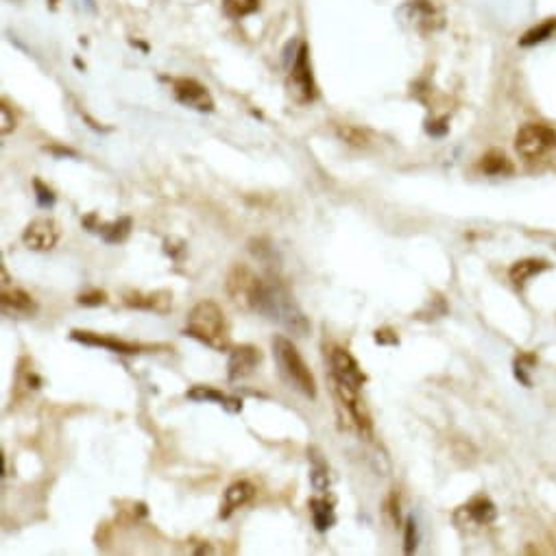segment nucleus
<instances>
[{"instance_id": "obj_24", "label": "nucleus", "mask_w": 556, "mask_h": 556, "mask_svg": "<svg viewBox=\"0 0 556 556\" xmlns=\"http://www.w3.org/2000/svg\"><path fill=\"white\" fill-rule=\"evenodd\" d=\"M260 5V0H225V9L229 16L243 18L249 16L251 11H256Z\"/></svg>"}, {"instance_id": "obj_22", "label": "nucleus", "mask_w": 556, "mask_h": 556, "mask_svg": "<svg viewBox=\"0 0 556 556\" xmlns=\"http://www.w3.org/2000/svg\"><path fill=\"white\" fill-rule=\"evenodd\" d=\"M554 31H556V18H550L546 22L537 24L535 29H530L519 44H522V46H533V44H539V42H546L548 38H552Z\"/></svg>"}, {"instance_id": "obj_6", "label": "nucleus", "mask_w": 556, "mask_h": 556, "mask_svg": "<svg viewBox=\"0 0 556 556\" xmlns=\"http://www.w3.org/2000/svg\"><path fill=\"white\" fill-rule=\"evenodd\" d=\"M288 92L297 103H308L314 99V81H312V70L308 62V48L299 46V51L295 55L293 68H290L288 75Z\"/></svg>"}, {"instance_id": "obj_15", "label": "nucleus", "mask_w": 556, "mask_h": 556, "mask_svg": "<svg viewBox=\"0 0 556 556\" xmlns=\"http://www.w3.org/2000/svg\"><path fill=\"white\" fill-rule=\"evenodd\" d=\"M253 498H256V487H253L251 482L247 480L234 482V485L225 491V504H223L221 517L227 519L236 509H240V506L249 504Z\"/></svg>"}, {"instance_id": "obj_8", "label": "nucleus", "mask_w": 556, "mask_h": 556, "mask_svg": "<svg viewBox=\"0 0 556 556\" xmlns=\"http://www.w3.org/2000/svg\"><path fill=\"white\" fill-rule=\"evenodd\" d=\"M173 92L177 101L186 107H192L197 112H212L214 101L208 92V88L201 86L195 79H177L173 81Z\"/></svg>"}, {"instance_id": "obj_29", "label": "nucleus", "mask_w": 556, "mask_h": 556, "mask_svg": "<svg viewBox=\"0 0 556 556\" xmlns=\"http://www.w3.org/2000/svg\"><path fill=\"white\" fill-rule=\"evenodd\" d=\"M376 343H380V345H397V343H400V338H397V334H393L391 330H378L376 332Z\"/></svg>"}, {"instance_id": "obj_3", "label": "nucleus", "mask_w": 556, "mask_h": 556, "mask_svg": "<svg viewBox=\"0 0 556 556\" xmlns=\"http://www.w3.org/2000/svg\"><path fill=\"white\" fill-rule=\"evenodd\" d=\"M273 356L284 380L301 395H306L308 400H314V397H317V380H314L310 367L306 365V360L301 358L299 349L293 345V341H288L286 336H275Z\"/></svg>"}, {"instance_id": "obj_2", "label": "nucleus", "mask_w": 556, "mask_h": 556, "mask_svg": "<svg viewBox=\"0 0 556 556\" xmlns=\"http://www.w3.org/2000/svg\"><path fill=\"white\" fill-rule=\"evenodd\" d=\"M186 336L197 338L203 345L212 349H223L229 347V328L223 308L212 299H203L190 310L188 323H186Z\"/></svg>"}, {"instance_id": "obj_4", "label": "nucleus", "mask_w": 556, "mask_h": 556, "mask_svg": "<svg viewBox=\"0 0 556 556\" xmlns=\"http://www.w3.org/2000/svg\"><path fill=\"white\" fill-rule=\"evenodd\" d=\"M264 286H267V282L258 277V273L247 267V264H234L225 280V290L229 299H232L238 308L249 312L258 310Z\"/></svg>"}, {"instance_id": "obj_23", "label": "nucleus", "mask_w": 556, "mask_h": 556, "mask_svg": "<svg viewBox=\"0 0 556 556\" xmlns=\"http://www.w3.org/2000/svg\"><path fill=\"white\" fill-rule=\"evenodd\" d=\"M336 131H338V136H341V140H345L347 144H352V147H367V144H369L367 131H362L360 127L338 125Z\"/></svg>"}, {"instance_id": "obj_28", "label": "nucleus", "mask_w": 556, "mask_h": 556, "mask_svg": "<svg viewBox=\"0 0 556 556\" xmlns=\"http://www.w3.org/2000/svg\"><path fill=\"white\" fill-rule=\"evenodd\" d=\"M0 125H3V127H0V134H3V136L11 134V131L16 129V118L11 116L7 105H3V110H0Z\"/></svg>"}, {"instance_id": "obj_16", "label": "nucleus", "mask_w": 556, "mask_h": 556, "mask_svg": "<svg viewBox=\"0 0 556 556\" xmlns=\"http://www.w3.org/2000/svg\"><path fill=\"white\" fill-rule=\"evenodd\" d=\"M461 515L465 517L467 524L485 526V524H489L495 519V506L489 498H474L463 506Z\"/></svg>"}, {"instance_id": "obj_19", "label": "nucleus", "mask_w": 556, "mask_h": 556, "mask_svg": "<svg viewBox=\"0 0 556 556\" xmlns=\"http://www.w3.org/2000/svg\"><path fill=\"white\" fill-rule=\"evenodd\" d=\"M308 456H310V461H312V474H310L312 487L317 489V491H321V493H323V491H328V487H330L328 463L323 461L317 447H310V450H308Z\"/></svg>"}, {"instance_id": "obj_5", "label": "nucleus", "mask_w": 556, "mask_h": 556, "mask_svg": "<svg viewBox=\"0 0 556 556\" xmlns=\"http://www.w3.org/2000/svg\"><path fill=\"white\" fill-rule=\"evenodd\" d=\"M515 149L526 162H541L556 155V131L543 123H528L517 131Z\"/></svg>"}, {"instance_id": "obj_20", "label": "nucleus", "mask_w": 556, "mask_h": 556, "mask_svg": "<svg viewBox=\"0 0 556 556\" xmlns=\"http://www.w3.org/2000/svg\"><path fill=\"white\" fill-rule=\"evenodd\" d=\"M480 168L487 175H511L513 173V164L502 151H489L485 157H482Z\"/></svg>"}, {"instance_id": "obj_13", "label": "nucleus", "mask_w": 556, "mask_h": 556, "mask_svg": "<svg viewBox=\"0 0 556 556\" xmlns=\"http://www.w3.org/2000/svg\"><path fill=\"white\" fill-rule=\"evenodd\" d=\"M0 304H3V310L7 314H22V317H33L38 312V304L35 299L22 288H11V290H3L0 295Z\"/></svg>"}, {"instance_id": "obj_9", "label": "nucleus", "mask_w": 556, "mask_h": 556, "mask_svg": "<svg viewBox=\"0 0 556 556\" xmlns=\"http://www.w3.org/2000/svg\"><path fill=\"white\" fill-rule=\"evenodd\" d=\"M59 240V227L53 219H35L22 232V243L33 251H51Z\"/></svg>"}, {"instance_id": "obj_10", "label": "nucleus", "mask_w": 556, "mask_h": 556, "mask_svg": "<svg viewBox=\"0 0 556 556\" xmlns=\"http://www.w3.org/2000/svg\"><path fill=\"white\" fill-rule=\"evenodd\" d=\"M262 354L258 347L253 345H236L232 347V352H229V362H227V373H229V380H243L247 376H251L253 369L260 365Z\"/></svg>"}, {"instance_id": "obj_11", "label": "nucleus", "mask_w": 556, "mask_h": 556, "mask_svg": "<svg viewBox=\"0 0 556 556\" xmlns=\"http://www.w3.org/2000/svg\"><path fill=\"white\" fill-rule=\"evenodd\" d=\"M125 306L136 310H147L155 314H166L173 308V293L168 290H153V293H140V290H129L125 293Z\"/></svg>"}, {"instance_id": "obj_25", "label": "nucleus", "mask_w": 556, "mask_h": 556, "mask_svg": "<svg viewBox=\"0 0 556 556\" xmlns=\"http://www.w3.org/2000/svg\"><path fill=\"white\" fill-rule=\"evenodd\" d=\"M77 301H79L81 306H88V308L105 306V304H107V293H105V290H99V288L86 290V293H81V295H79Z\"/></svg>"}, {"instance_id": "obj_18", "label": "nucleus", "mask_w": 556, "mask_h": 556, "mask_svg": "<svg viewBox=\"0 0 556 556\" xmlns=\"http://www.w3.org/2000/svg\"><path fill=\"white\" fill-rule=\"evenodd\" d=\"M310 515H312V524L319 530V533H325V530H330L336 524V515H334L332 504L323 498L310 500Z\"/></svg>"}, {"instance_id": "obj_27", "label": "nucleus", "mask_w": 556, "mask_h": 556, "mask_svg": "<svg viewBox=\"0 0 556 556\" xmlns=\"http://www.w3.org/2000/svg\"><path fill=\"white\" fill-rule=\"evenodd\" d=\"M406 535H404V552L406 554H413L417 548V524L413 517L406 519Z\"/></svg>"}, {"instance_id": "obj_14", "label": "nucleus", "mask_w": 556, "mask_h": 556, "mask_svg": "<svg viewBox=\"0 0 556 556\" xmlns=\"http://www.w3.org/2000/svg\"><path fill=\"white\" fill-rule=\"evenodd\" d=\"M186 397L192 402H216L225 410H229V413H240V410H243V402H240L238 397L223 395L221 391L212 389V386H192V389L186 393Z\"/></svg>"}, {"instance_id": "obj_7", "label": "nucleus", "mask_w": 556, "mask_h": 556, "mask_svg": "<svg viewBox=\"0 0 556 556\" xmlns=\"http://www.w3.org/2000/svg\"><path fill=\"white\" fill-rule=\"evenodd\" d=\"M330 367H332V380L341 382L349 389L360 391L362 384L367 382L365 371L360 369V365L356 362V358L347 352L343 347H332L330 349Z\"/></svg>"}, {"instance_id": "obj_12", "label": "nucleus", "mask_w": 556, "mask_h": 556, "mask_svg": "<svg viewBox=\"0 0 556 556\" xmlns=\"http://www.w3.org/2000/svg\"><path fill=\"white\" fill-rule=\"evenodd\" d=\"M72 341L83 343V345H94V347H105L110 349L114 354H138L140 352V345H131L125 341H118V338H110V336H99V334H92V332H79L75 330L70 334Z\"/></svg>"}, {"instance_id": "obj_1", "label": "nucleus", "mask_w": 556, "mask_h": 556, "mask_svg": "<svg viewBox=\"0 0 556 556\" xmlns=\"http://www.w3.org/2000/svg\"><path fill=\"white\" fill-rule=\"evenodd\" d=\"M256 312L262 314V317L284 325L293 336H306L310 332V321L304 314V310L297 306V301L288 293L286 286H282L275 280L267 282V286H264V293L260 297Z\"/></svg>"}, {"instance_id": "obj_26", "label": "nucleus", "mask_w": 556, "mask_h": 556, "mask_svg": "<svg viewBox=\"0 0 556 556\" xmlns=\"http://www.w3.org/2000/svg\"><path fill=\"white\" fill-rule=\"evenodd\" d=\"M33 186H35V199H38L40 208H53V205H55L53 190L48 188V186H44L40 179H35V181H33Z\"/></svg>"}, {"instance_id": "obj_17", "label": "nucleus", "mask_w": 556, "mask_h": 556, "mask_svg": "<svg viewBox=\"0 0 556 556\" xmlns=\"http://www.w3.org/2000/svg\"><path fill=\"white\" fill-rule=\"evenodd\" d=\"M550 269V264L546 260H541V258H524V260H517L511 271H509V277H511V282L515 286H524L530 277H535L543 271H548Z\"/></svg>"}, {"instance_id": "obj_21", "label": "nucleus", "mask_w": 556, "mask_h": 556, "mask_svg": "<svg viewBox=\"0 0 556 556\" xmlns=\"http://www.w3.org/2000/svg\"><path fill=\"white\" fill-rule=\"evenodd\" d=\"M129 232H131V219H118V221H112V223L99 225L101 238L110 245L123 243V240H127Z\"/></svg>"}]
</instances>
